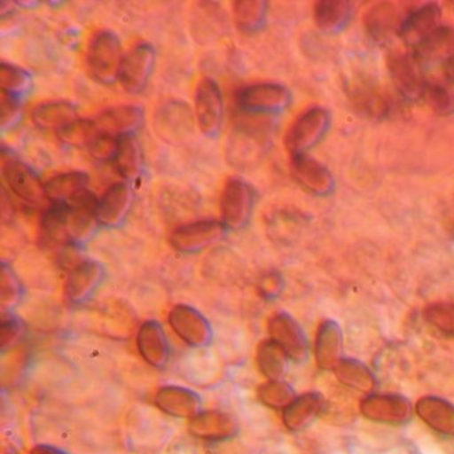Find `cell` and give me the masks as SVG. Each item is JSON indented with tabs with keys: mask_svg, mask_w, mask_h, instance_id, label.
<instances>
[{
	"mask_svg": "<svg viewBox=\"0 0 454 454\" xmlns=\"http://www.w3.org/2000/svg\"><path fill=\"white\" fill-rule=\"evenodd\" d=\"M195 114L190 106L180 100H169L159 106L153 127L159 137L168 143H182L193 132Z\"/></svg>",
	"mask_w": 454,
	"mask_h": 454,
	"instance_id": "8",
	"label": "cell"
},
{
	"mask_svg": "<svg viewBox=\"0 0 454 454\" xmlns=\"http://www.w3.org/2000/svg\"><path fill=\"white\" fill-rule=\"evenodd\" d=\"M114 163L121 176L127 182L135 183L142 177L145 159L137 135H124L119 137L118 153Z\"/></svg>",
	"mask_w": 454,
	"mask_h": 454,
	"instance_id": "26",
	"label": "cell"
},
{
	"mask_svg": "<svg viewBox=\"0 0 454 454\" xmlns=\"http://www.w3.org/2000/svg\"><path fill=\"white\" fill-rule=\"evenodd\" d=\"M31 454H66L65 451L59 449L52 448V446L39 445L33 449Z\"/></svg>",
	"mask_w": 454,
	"mask_h": 454,
	"instance_id": "47",
	"label": "cell"
},
{
	"mask_svg": "<svg viewBox=\"0 0 454 454\" xmlns=\"http://www.w3.org/2000/svg\"><path fill=\"white\" fill-rule=\"evenodd\" d=\"M353 6L345 0H324L315 4V23L318 30L328 35L342 33L352 20Z\"/></svg>",
	"mask_w": 454,
	"mask_h": 454,
	"instance_id": "23",
	"label": "cell"
},
{
	"mask_svg": "<svg viewBox=\"0 0 454 454\" xmlns=\"http://www.w3.org/2000/svg\"><path fill=\"white\" fill-rule=\"evenodd\" d=\"M195 118L199 129L209 139L222 132L224 121V103L219 84L211 78L199 82L195 94Z\"/></svg>",
	"mask_w": 454,
	"mask_h": 454,
	"instance_id": "6",
	"label": "cell"
},
{
	"mask_svg": "<svg viewBox=\"0 0 454 454\" xmlns=\"http://www.w3.org/2000/svg\"><path fill=\"white\" fill-rule=\"evenodd\" d=\"M366 419L385 424H403L411 414V405L405 397L397 395H373L361 403Z\"/></svg>",
	"mask_w": 454,
	"mask_h": 454,
	"instance_id": "17",
	"label": "cell"
},
{
	"mask_svg": "<svg viewBox=\"0 0 454 454\" xmlns=\"http://www.w3.org/2000/svg\"><path fill=\"white\" fill-rule=\"evenodd\" d=\"M454 49V28L441 26L432 36L427 39L413 54L425 63L445 62Z\"/></svg>",
	"mask_w": 454,
	"mask_h": 454,
	"instance_id": "31",
	"label": "cell"
},
{
	"mask_svg": "<svg viewBox=\"0 0 454 454\" xmlns=\"http://www.w3.org/2000/svg\"><path fill=\"white\" fill-rule=\"evenodd\" d=\"M332 116L323 107L305 111L286 132V147L291 156L307 155L320 145L331 129Z\"/></svg>",
	"mask_w": 454,
	"mask_h": 454,
	"instance_id": "3",
	"label": "cell"
},
{
	"mask_svg": "<svg viewBox=\"0 0 454 454\" xmlns=\"http://www.w3.org/2000/svg\"><path fill=\"white\" fill-rule=\"evenodd\" d=\"M257 393L264 405L275 409H286L296 398L292 387L281 380H270V382L260 387Z\"/></svg>",
	"mask_w": 454,
	"mask_h": 454,
	"instance_id": "39",
	"label": "cell"
},
{
	"mask_svg": "<svg viewBox=\"0 0 454 454\" xmlns=\"http://www.w3.org/2000/svg\"><path fill=\"white\" fill-rule=\"evenodd\" d=\"M119 137L107 134L98 135L97 139L89 145V153L95 160L114 161L118 153Z\"/></svg>",
	"mask_w": 454,
	"mask_h": 454,
	"instance_id": "43",
	"label": "cell"
},
{
	"mask_svg": "<svg viewBox=\"0 0 454 454\" xmlns=\"http://www.w3.org/2000/svg\"><path fill=\"white\" fill-rule=\"evenodd\" d=\"M291 171L294 182L310 195L326 198L336 188L332 172L323 163L308 156V153L292 156Z\"/></svg>",
	"mask_w": 454,
	"mask_h": 454,
	"instance_id": "11",
	"label": "cell"
},
{
	"mask_svg": "<svg viewBox=\"0 0 454 454\" xmlns=\"http://www.w3.org/2000/svg\"><path fill=\"white\" fill-rule=\"evenodd\" d=\"M23 336V324L15 318L4 321L0 326V344L2 349H7L9 347L17 344L20 337Z\"/></svg>",
	"mask_w": 454,
	"mask_h": 454,
	"instance_id": "44",
	"label": "cell"
},
{
	"mask_svg": "<svg viewBox=\"0 0 454 454\" xmlns=\"http://www.w3.org/2000/svg\"><path fill=\"white\" fill-rule=\"evenodd\" d=\"M123 59L121 39L113 31H100L90 43L87 67L99 83L110 86L119 81Z\"/></svg>",
	"mask_w": 454,
	"mask_h": 454,
	"instance_id": "1",
	"label": "cell"
},
{
	"mask_svg": "<svg viewBox=\"0 0 454 454\" xmlns=\"http://www.w3.org/2000/svg\"><path fill=\"white\" fill-rule=\"evenodd\" d=\"M236 103L247 116L280 115L292 105V92L283 84L256 83L240 90Z\"/></svg>",
	"mask_w": 454,
	"mask_h": 454,
	"instance_id": "2",
	"label": "cell"
},
{
	"mask_svg": "<svg viewBox=\"0 0 454 454\" xmlns=\"http://www.w3.org/2000/svg\"><path fill=\"white\" fill-rule=\"evenodd\" d=\"M288 356L273 340H265L257 349V365L270 380H281L288 369Z\"/></svg>",
	"mask_w": 454,
	"mask_h": 454,
	"instance_id": "34",
	"label": "cell"
},
{
	"mask_svg": "<svg viewBox=\"0 0 454 454\" xmlns=\"http://www.w3.org/2000/svg\"><path fill=\"white\" fill-rule=\"evenodd\" d=\"M89 184L86 172H65L46 183V196L52 203L73 204L89 191Z\"/></svg>",
	"mask_w": 454,
	"mask_h": 454,
	"instance_id": "24",
	"label": "cell"
},
{
	"mask_svg": "<svg viewBox=\"0 0 454 454\" xmlns=\"http://www.w3.org/2000/svg\"><path fill=\"white\" fill-rule=\"evenodd\" d=\"M281 288H283V278L278 273H270L262 278V284H260L262 294L268 299L278 296Z\"/></svg>",
	"mask_w": 454,
	"mask_h": 454,
	"instance_id": "45",
	"label": "cell"
},
{
	"mask_svg": "<svg viewBox=\"0 0 454 454\" xmlns=\"http://www.w3.org/2000/svg\"><path fill=\"white\" fill-rule=\"evenodd\" d=\"M443 74H445L446 81L454 84V49L451 50L445 62L442 63Z\"/></svg>",
	"mask_w": 454,
	"mask_h": 454,
	"instance_id": "46",
	"label": "cell"
},
{
	"mask_svg": "<svg viewBox=\"0 0 454 454\" xmlns=\"http://www.w3.org/2000/svg\"><path fill=\"white\" fill-rule=\"evenodd\" d=\"M256 203V192L246 180L232 177L222 195V219L227 230H243L248 225Z\"/></svg>",
	"mask_w": 454,
	"mask_h": 454,
	"instance_id": "4",
	"label": "cell"
},
{
	"mask_svg": "<svg viewBox=\"0 0 454 454\" xmlns=\"http://www.w3.org/2000/svg\"><path fill=\"white\" fill-rule=\"evenodd\" d=\"M323 409V398L317 393H307L294 398L284 409V422L292 430L308 427Z\"/></svg>",
	"mask_w": 454,
	"mask_h": 454,
	"instance_id": "29",
	"label": "cell"
},
{
	"mask_svg": "<svg viewBox=\"0 0 454 454\" xmlns=\"http://www.w3.org/2000/svg\"><path fill=\"white\" fill-rule=\"evenodd\" d=\"M156 65V51L153 44L140 43L129 54L124 55L119 82L129 95H139L145 91L153 76Z\"/></svg>",
	"mask_w": 454,
	"mask_h": 454,
	"instance_id": "7",
	"label": "cell"
},
{
	"mask_svg": "<svg viewBox=\"0 0 454 454\" xmlns=\"http://www.w3.org/2000/svg\"><path fill=\"white\" fill-rule=\"evenodd\" d=\"M389 76L395 91L406 102L422 100L427 89L424 65L413 54H393L387 60Z\"/></svg>",
	"mask_w": 454,
	"mask_h": 454,
	"instance_id": "5",
	"label": "cell"
},
{
	"mask_svg": "<svg viewBox=\"0 0 454 454\" xmlns=\"http://www.w3.org/2000/svg\"><path fill=\"white\" fill-rule=\"evenodd\" d=\"M334 373L340 382L360 392H371L376 385L372 372L360 361L352 358H342L334 369Z\"/></svg>",
	"mask_w": 454,
	"mask_h": 454,
	"instance_id": "36",
	"label": "cell"
},
{
	"mask_svg": "<svg viewBox=\"0 0 454 454\" xmlns=\"http://www.w3.org/2000/svg\"><path fill=\"white\" fill-rule=\"evenodd\" d=\"M22 102L23 100L17 99V98L2 94V103H0L2 105V121H0V127H2L4 134H6L7 131H12L20 124V119H22Z\"/></svg>",
	"mask_w": 454,
	"mask_h": 454,
	"instance_id": "42",
	"label": "cell"
},
{
	"mask_svg": "<svg viewBox=\"0 0 454 454\" xmlns=\"http://www.w3.org/2000/svg\"><path fill=\"white\" fill-rule=\"evenodd\" d=\"M401 22L403 20H400L397 7L387 2L372 7L364 20L366 34L376 43H387L393 34L397 35Z\"/></svg>",
	"mask_w": 454,
	"mask_h": 454,
	"instance_id": "22",
	"label": "cell"
},
{
	"mask_svg": "<svg viewBox=\"0 0 454 454\" xmlns=\"http://www.w3.org/2000/svg\"><path fill=\"white\" fill-rule=\"evenodd\" d=\"M20 4V6H25V2H22V4ZM27 4H30V6H35V4H35V2H28Z\"/></svg>",
	"mask_w": 454,
	"mask_h": 454,
	"instance_id": "48",
	"label": "cell"
},
{
	"mask_svg": "<svg viewBox=\"0 0 454 454\" xmlns=\"http://www.w3.org/2000/svg\"><path fill=\"white\" fill-rule=\"evenodd\" d=\"M316 363L324 371H334L342 360V333L339 324L324 321L315 341Z\"/></svg>",
	"mask_w": 454,
	"mask_h": 454,
	"instance_id": "21",
	"label": "cell"
},
{
	"mask_svg": "<svg viewBox=\"0 0 454 454\" xmlns=\"http://www.w3.org/2000/svg\"><path fill=\"white\" fill-rule=\"evenodd\" d=\"M424 317L430 325L441 333L454 336V304L453 302H434L424 310Z\"/></svg>",
	"mask_w": 454,
	"mask_h": 454,
	"instance_id": "40",
	"label": "cell"
},
{
	"mask_svg": "<svg viewBox=\"0 0 454 454\" xmlns=\"http://www.w3.org/2000/svg\"><path fill=\"white\" fill-rule=\"evenodd\" d=\"M168 320L175 333L190 347H206L211 342V325L195 308L184 304L176 305L169 313Z\"/></svg>",
	"mask_w": 454,
	"mask_h": 454,
	"instance_id": "12",
	"label": "cell"
},
{
	"mask_svg": "<svg viewBox=\"0 0 454 454\" xmlns=\"http://www.w3.org/2000/svg\"><path fill=\"white\" fill-rule=\"evenodd\" d=\"M270 340L280 345L289 360L301 363L308 356V344L304 332L288 313H278L268 324Z\"/></svg>",
	"mask_w": 454,
	"mask_h": 454,
	"instance_id": "13",
	"label": "cell"
},
{
	"mask_svg": "<svg viewBox=\"0 0 454 454\" xmlns=\"http://www.w3.org/2000/svg\"><path fill=\"white\" fill-rule=\"evenodd\" d=\"M419 416L437 432L454 435V405L440 397H424L417 403Z\"/></svg>",
	"mask_w": 454,
	"mask_h": 454,
	"instance_id": "27",
	"label": "cell"
},
{
	"mask_svg": "<svg viewBox=\"0 0 454 454\" xmlns=\"http://www.w3.org/2000/svg\"><path fill=\"white\" fill-rule=\"evenodd\" d=\"M137 349L140 356L155 368H163L168 363L171 349L163 326L158 321H145L137 333Z\"/></svg>",
	"mask_w": 454,
	"mask_h": 454,
	"instance_id": "20",
	"label": "cell"
},
{
	"mask_svg": "<svg viewBox=\"0 0 454 454\" xmlns=\"http://www.w3.org/2000/svg\"><path fill=\"white\" fill-rule=\"evenodd\" d=\"M191 430L199 437L222 440L235 433V421L228 414L220 411H207L193 417Z\"/></svg>",
	"mask_w": 454,
	"mask_h": 454,
	"instance_id": "30",
	"label": "cell"
},
{
	"mask_svg": "<svg viewBox=\"0 0 454 454\" xmlns=\"http://www.w3.org/2000/svg\"><path fill=\"white\" fill-rule=\"evenodd\" d=\"M268 2L264 0H246L233 4V20L239 30L254 34L262 30L267 22Z\"/></svg>",
	"mask_w": 454,
	"mask_h": 454,
	"instance_id": "32",
	"label": "cell"
},
{
	"mask_svg": "<svg viewBox=\"0 0 454 454\" xmlns=\"http://www.w3.org/2000/svg\"><path fill=\"white\" fill-rule=\"evenodd\" d=\"M95 123L100 134L116 137L132 135L145 123V111L139 106H118L100 114Z\"/></svg>",
	"mask_w": 454,
	"mask_h": 454,
	"instance_id": "18",
	"label": "cell"
},
{
	"mask_svg": "<svg viewBox=\"0 0 454 454\" xmlns=\"http://www.w3.org/2000/svg\"><path fill=\"white\" fill-rule=\"evenodd\" d=\"M265 131L260 127L241 123L236 127L232 134L230 145H228V159L233 166L239 168H247L251 166V161L259 156L262 145H264Z\"/></svg>",
	"mask_w": 454,
	"mask_h": 454,
	"instance_id": "19",
	"label": "cell"
},
{
	"mask_svg": "<svg viewBox=\"0 0 454 454\" xmlns=\"http://www.w3.org/2000/svg\"><path fill=\"white\" fill-rule=\"evenodd\" d=\"M23 296L22 284L12 268L2 262L0 270V305L4 313L14 309Z\"/></svg>",
	"mask_w": 454,
	"mask_h": 454,
	"instance_id": "38",
	"label": "cell"
},
{
	"mask_svg": "<svg viewBox=\"0 0 454 454\" xmlns=\"http://www.w3.org/2000/svg\"><path fill=\"white\" fill-rule=\"evenodd\" d=\"M227 228L216 220H201L177 228L171 246L180 254H198L224 238Z\"/></svg>",
	"mask_w": 454,
	"mask_h": 454,
	"instance_id": "9",
	"label": "cell"
},
{
	"mask_svg": "<svg viewBox=\"0 0 454 454\" xmlns=\"http://www.w3.org/2000/svg\"><path fill=\"white\" fill-rule=\"evenodd\" d=\"M134 192L129 183H115L98 201V222L105 228H119L129 216Z\"/></svg>",
	"mask_w": 454,
	"mask_h": 454,
	"instance_id": "14",
	"label": "cell"
},
{
	"mask_svg": "<svg viewBox=\"0 0 454 454\" xmlns=\"http://www.w3.org/2000/svg\"><path fill=\"white\" fill-rule=\"evenodd\" d=\"M422 100L429 105L433 111L438 114H448L453 110L454 97L450 90L445 84L437 83V82H427Z\"/></svg>",
	"mask_w": 454,
	"mask_h": 454,
	"instance_id": "41",
	"label": "cell"
},
{
	"mask_svg": "<svg viewBox=\"0 0 454 454\" xmlns=\"http://www.w3.org/2000/svg\"><path fill=\"white\" fill-rule=\"evenodd\" d=\"M71 204L52 203L42 217V232L44 239L52 244L68 246V217Z\"/></svg>",
	"mask_w": 454,
	"mask_h": 454,
	"instance_id": "33",
	"label": "cell"
},
{
	"mask_svg": "<svg viewBox=\"0 0 454 454\" xmlns=\"http://www.w3.org/2000/svg\"><path fill=\"white\" fill-rule=\"evenodd\" d=\"M440 27V7L435 4H427L411 10L403 18L397 36L408 49L414 51Z\"/></svg>",
	"mask_w": 454,
	"mask_h": 454,
	"instance_id": "10",
	"label": "cell"
},
{
	"mask_svg": "<svg viewBox=\"0 0 454 454\" xmlns=\"http://www.w3.org/2000/svg\"><path fill=\"white\" fill-rule=\"evenodd\" d=\"M99 134L97 123L90 119H76L57 131L60 142L71 147H89Z\"/></svg>",
	"mask_w": 454,
	"mask_h": 454,
	"instance_id": "37",
	"label": "cell"
},
{
	"mask_svg": "<svg viewBox=\"0 0 454 454\" xmlns=\"http://www.w3.org/2000/svg\"><path fill=\"white\" fill-rule=\"evenodd\" d=\"M4 177L12 192L30 204H41L46 196V184L27 164L10 159L4 166Z\"/></svg>",
	"mask_w": 454,
	"mask_h": 454,
	"instance_id": "16",
	"label": "cell"
},
{
	"mask_svg": "<svg viewBox=\"0 0 454 454\" xmlns=\"http://www.w3.org/2000/svg\"><path fill=\"white\" fill-rule=\"evenodd\" d=\"M105 267L95 260H84L71 270L66 281V296L73 304L89 301L105 280Z\"/></svg>",
	"mask_w": 454,
	"mask_h": 454,
	"instance_id": "15",
	"label": "cell"
},
{
	"mask_svg": "<svg viewBox=\"0 0 454 454\" xmlns=\"http://www.w3.org/2000/svg\"><path fill=\"white\" fill-rule=\"evenodd\" d=\"M33 90V76L28 71L2 62L0 65V91L2 94L10 95L23 100Z\"/></svg>",
	"mask_w": 454,
	"mask_h": 454,
	"instance_id": "35",
	"label": "cell"
},
{
	"mask_svg": "<svg viewBox=\"0 0 454 454\" xmlns=\"http://www.w3.org/2000/svg\"><path fill=\"white\" fill-rule=\"evenodd\" d=\"M156 405L175 417L198 416L201 401L192 390L180 387H164L156 395Z\"/></svg>",
	"mask_w": 454,
	"mask_h": 454,
	"instance_id": "25",
	"label": "cell"
},
{
	"mask_svg": "<svg viewBox=\"0 0 454 454\" xmlns=\"http://www.w3.org/2000/svg\"><path fill=\"white\" fill-rule=\"evenodd\" d=\"M31 118L39 129L59 131L78 119V107L70 102L42 103L33 111Z\"/></svg>",
	"mask_w": 454,
	"mask_h": 454,
	"instance_id": "28",
	"label": "cell"
}]
</instances>
